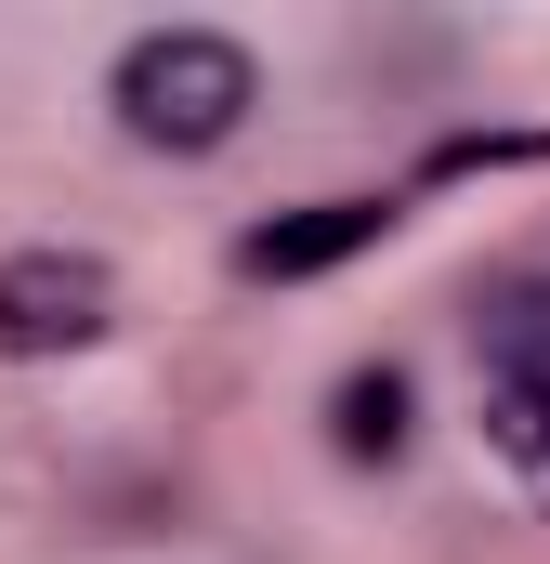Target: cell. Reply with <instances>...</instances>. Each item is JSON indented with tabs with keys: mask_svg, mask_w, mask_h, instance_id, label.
<instances>
[{
	"mask_svg": "<svg viewBox=\"0 0 550 564\" xmlns=\"http://www.w3.org/2000/svg\"><path fill=\"white\" fill-rule=\"evenodd\" d=\"M485 446L550 499V381H485Z\"/></svg>",
	"mask_w": 550,
	"mask_h": 564,
	"instance_id": "8992f818",
	"label": "cell"
},
{
	"mask_svg": "<svg viewBox=\"0 0 550 564\" xmlns=\"http://www.w3.org/2000/svg\"><path fill=\"white\" fill-rule=\"evenodd\" d=\"M394 237V197H315V210H275V224H250L237 237V276H328V263H354V250H381Z\"/></svg>",
	"mask_w": 550,
	"mask_h": 564,
	"instance_id": "3957f363",
	"label": "cell"
},
{
	"mask_svg": "<svg viewBox=\"0 0 550 564\" xmlns=\"http://www.w3.org/2000/svg\"><path fill=\"white\" fill-rule=\"evenodd\" d=\"M119 328V276L92 250H13L0 263V355L13 368H53V355H92Z\"/></svg>",
	"mask_w": 550,
	"mask_h": 564,
	"instance_id": "7a4b0ae2",
	"label": "cell"
},
{
	"mask_svg": "<svg viewBox=\"0 0 550 564\" xmlns=\"http://www.w3.org/2000/svg\"><path fill=\"white\" fill-rule=\"evenodd\" d=\"M472 341H485V381H550V276H498L472 302Z\"/></svg>",
	"mask_w": 550,
	"mask_h": 564,
	"instance_id": "277c9868",
	"label": "cell"
},
{
	"mask_svg": "<svg viewBox=\"0 0 550 564\" xmlns=\"http://www.w3.org/2000/svg\"><path fill=\"white\" fill-rule=\"evenodd\" d=\"M106 106H119V132L157 144V158H210V144L250 132L263 66H250V40H223V26H144L132 53H119V79H106Z\"/></svg>",
	"mask_w": 550,
	"mask_h": 564,
	"instance_id": "6da1fadb",
	"label": "cell"
},
{
	"mask_svg": "<svg viewBox=\"0 0 550 564\" xmlns=\"http://www.w3.org/2000/svg\"><path fill=\"white\" fill-rule=\"evenodd\" d=\"M407 368H354V381H341V394H328V446H341V459H394V446H407Z\"/></svg>",
	"mask_w": 550,
	"mask_h": 564,
	"instance_id": "5b68a950",
	"label": "cell"
}]
</instances>
